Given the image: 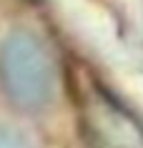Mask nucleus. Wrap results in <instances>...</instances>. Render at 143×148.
<instances>
[{"label": "nucleus", "mask_w": 143, "mask_h": 148, "mask_svg": "<svg viewBox=\"0 0 143 148\" xmlns=\"http://www.w3.org/2000/svg\"><path fill=\"white\" fill-rule=\"evenodd\" d=\"M58 88V73L45 43L28 28L10 30L0 43V90L20 113L45 110Z\"/></svg>", "instance_id": "nucleus-1"}, {"label": "nucleus", "mask_w": 143, "mask_h": 148, "mask_svg": "<svg viewBox=\"0 0 143 148\" xmlns=\"http://www.w3.org/2000/svg\"><path fill=\"white\" fill-rule=\"evenodd\" d=\"M0 148H35L30 138L13 125H0Z\"/></svg>", "instance_id": "nucleus-2"}]
</instances>
